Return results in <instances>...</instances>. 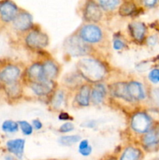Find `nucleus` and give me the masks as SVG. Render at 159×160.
Returning <instances> with one entry per match:
<instances>
[{
	"instance_id": "423d86ee",
	"label": "nucleus",
	"mask_w": 159,
	"mask_h": 160,
	"mask_svg": "<svg viewBox=\"0 0 159 160\" xmlns=\"http://www.w3.org/2000/svg\"><path fill=\"white\" fill-rule=\"evenodd\" d=\"M17 5L11 1L0 2V19L5 23L12 22L19 13Z\"/></svg>"
},
{
	"instance_id": "1a4fd4ad",
	"label": "nucleus",
	"mask_w": 159,
	"mask_h": 160,
	"mask_svg": "<svg viewBox=\"0 0 159 160\" xmlns=\"http://www.w3.org/2000/svg\"><path fill=\"white\" fill-rule=\"evenodd\" d=\"M108 90L110 92V95L115 97V98H121V99L129 102L133 101L129 94L128 83L123 82V81L115 82L108 86Z\"/></svg>"
},
{
	"instance_id": "c756f323",
	"label": "nucleus",
	"mask_w": 159,
	"mask_h": 160,
	"mask_svg": "<svg viewBox=\"0 0 159 160\" xmlns=\"http://www.w3.org/2000/svg\"><path fill=\"white\" fill-rule=\"evenodd\" d=\"M151 99L154 102V104H155L157 107H159V88H154L151 91Z\"/></svg>"
},
{
	"instance_id": "a878e982",
	"label": "nucleus",
	"mask_w": 159,
	"mask_h": 160,
	"mask_svg": "<svg viewBox=\"0 0 159 160\" xmlns=\"http://www.w3.org/2000/svg\"><path fill=\"white\" fill-rule=\"evenodd\" d=\"M121 2L117 0H102L98 1V4L101 7V9L105 11H111L115 9L118 6H119Z\"/></svg>"
},
{
	"instance_id": "f3484780",
	"label": "nucleus",
	"mask_w": 159,
	"mask_h": 160,
	"mask_svg": "<svg viewBox=\"0 0 159 160\" xmlns=\"http://www.w3.org/2000/svg\"><path fill=\"white\" fill-rule=\"evenodd\" d=\"M90 92H91V88L90 86L88 84H83L80 88L79 92L76 95L75 100L76 103L82 107L88 106L90 102Z\"/></svg>"
},
{
	"instance_id": "20e7f679",
	"label": "nucleus",
	"mask_w": 159,
	"mask_h": 160,
	"mask_svg": "<svg viewBox=\"0 0 159 160\" xmlns=\"http://www.w3.org/2000/svg\"><path fill=\"white\" fill-rule=\"evenodd\" d=\"M130 126L138 134H146L152 128V120L147 113L137 112L131 118Z\"/></svg>"
},
{
	"instance_id": "ddd939ff",
	"label": "nucleus",
	"mask_w": 159,
	"mask_h": 160,
	"mask_svg": "<svg viewBox=\"0 0 159 160\" xmlns=\"http://www.w3.org/2000/svg\"><path fill=\"white\" fill-rule=\"evenodd\" d=\"M6 146L9 152L14 155L18 159H22L25 147L24 139H11L6 142Z\"/></svg>"
},
{
	"instance_id": "4be33fe9",
	"label": "nucleus",
	"mask_w": 159,
	"mask_h": 160,
	"mask_svg": "<svg viewBox=\"0 0 159 160\" xmlns=\"http://www.w3.org/2000/svg\"><path fill=\"white\" fill-rule=\"evenodd\" d=\"M137 12V5L132 2H124L119 6L118 12L123 17L133 15Z\"/></svg>"
},
{
	"instance_id": "f03ea898",
	"label": "nucleus",
	"mask_w": 159,
	"mask_h": 160,
	"mask_svg": "<svg viewBox=\"0 0 159 160\" xmlns=\"http://www.w3.org/2000/svg\"><path fill=\"white\" fill-rule=\"evenodd\" d=\"M64 48L70 56L73 57L86 56L90 51V47L88 44L84 42L79 35L67 38L64 43Z\"/></svg>"
},
{
	"instance_id": "bb28decb",
	"label": "nucleus",
	"mask_w": 159,
	"mask_h": 160,
	"mask_svg": "<svg viewBox=\"0 0 159 160\" xmlns=\"http://www.w3.org/2000/svg\"><path fill=\"white\" fill-rule=\"evenodd\" d=\"M19 128L21 130L22 133H23L24 135H31L33 133V128L32 124H31L30 123H28L26 120H20L18 122Z\"/></svg>"
},
{
	"instance_id": "393cba45",
	"label": "nucleus",
	"mask_w": 159,
	"mask_h": 160,
	"mask_svg": "<svg viewBox=\"0 0 159 160\" xmlns=\"http://www.w3.org/2000/svg\"><path fill=\"white\" fill-rule=\"evenodd\" d=\"M64 100H65L64 92L60 90L57 91V92H55L52 98H51V106L54 109H59L63 103Z\"/></svg>"
},
{
	"instance_id": "2f4dec72",
	"label": "nucleus",
	"mask_w": 159,
	"mask_h": 160,
	"mask_svg": "<svg viewBox=\"0 0 159 160\" xmlns=\"http://www.w3.org/2000/svg\"><path fill=\"white\" fill-rule=\"evenodd\" d=\"M89 146H90V144H89L88 140L87 139H84V140L80 141L79 143V146H78V149L79 151H81V150H84L85 148H87Z\"/></svg>"
},
{
	"instance_id": "6ab92c4d",
	"label": "nucleus",
	"mask_w": 159,
	"mask_h": 160,
	"mask_svg": "<svg viewBox=\"0 0 159 160\" xmlns=\"http://www.w3.org/2000/svg\"><path fill=\"white\" fill-rule=\"evenodd\" d=\"M44 77L46 80L53 81L59 74V67L52 60H46L42 63Z\"/></svg>"
},
{
	"instance_id": "473e14b6",
	"label": "nucleus",
	"mask_w": 159,
	"mask_h": 160,
	"mask_svg": "<svg viewBox=\"0 0 159 160\" xmlns=\"http://www.w3.org/2000/svg\"><path fill=\"white\" fill-rule=\"evenodd\" d=\"M32 127L35 130H41L43 127V124L41 122V120H39L38 119H35L32 121Z\"/></svg>"
},
{
	"instance_id": "cd10ccee",
	"label": "nucleus",
	"mask_w": 159,
	"mask_h": 160,
	"mask_svg": "<svg viewBox=\"0 0 159 160\" xmlns=\"http://www.w3.org/2000/svg\"><path fill=\"white\" fill-rule=\"evenodd\" d=\"M148 78L150 81L154 84L159 83V69H153L148 74Z\"/></svg>"
},
{
	"instance_id": "a211bd4d",
	"label": "nucleus",
	"mask_w": 159,
	"mask_h": 160,
	"mask_svg": "<svg viewBox=\"0 0 159 160\" xmlns=\"http://www.w3.org/2000/svg\"><path fill=\"white\" fill-rule=\"evenodd\" d=\"M106 93H107V90L104 84L101 83L96 84L94 87L91 88L90 101L94 105H100L104 101Z\"/></svg>"
},
{
	"instance_id": "9b49d317",
	"label": "nucleus",
	"mask_w": 159,
	"mask_h": 160,
	"mask_svg": "<svg viewBox=\"0 0 159 160\" xmlns=\"http://www.w3.org/2000/svg\"><path fill=\"white\" fill-rule=\"evenodd\" d=\"M12 25L17 31H28L33 27L32 16L27 12H20L12 21Z\"/></svg>"
},
{
	"instance_id": "f704fd0d",
	"label": "nucleus",
	"mask_w": 159,
	"mask_h": 160,
	"mask_svg": "<svg viewBox=\"0 0 159 160\" xmlns=\"http://www.w3.org/2000/svg\"><path fill=\"white\" fill-rule=\"evenodd\" d=\"M92 152V147L89 146L87 148H85L84 150L79 151V153L83 156H89Z\"/></svg>"
},
{
	"instance_id": "412c9836",
	"label": "nucleus",
	"mask_w": 159,
	"mask_h": 160,
	"mask_svg": "<svg viewBox=\"0 0 159 160\" xmlns=\"http://www.w3.org/2000/svg\"><path fill=\"white\" fill-rule=\"evenodd\" d=\"M5 92L10 98H17L22 94L21 86L17 81L12 84H5Z\"/></svg>"
},
{
	"instance_id": "aec40b11",
	"label": "nucleus",
	"mask_w": 159,
	"mask_h": 160,
	"mask_svg": "<svg viewBox=\"0 0 159 160\" xmlns=\"http://www.w3.org/2000/svg\"><path fill=\"white\" fill-rule=\"evenodd\" d=\"M143 157L141 150L135 147L129 146L125 148L118 160H140Z\"/></svg>"
},
{
	"instance_id": "f257e3e1",
	"label": "nucleus",
	"mask_w": 159,
	"mask_h": 160,
	"mask_svg": "<svg viewBox=\"0 0 159 160\" xmlns=\"http://www.w3.org/2000/svg\"><path fill=\"white\" fill-rule=\"evenodd\" d=\"M77 70L81 78L90 83L102 81L107 74V69L101 61L91 58H83L77 63Z\"/></svg>"
},
{
	"instance_id": "dca6fc26",
	"label": "nucleus",
	"mask_w": 159,
	"mask_h": 160,
	"mask_svg": "<svg viewBox=\"0 0 159 160\" xmlns=\"http://www.w3.org/2000/svg\"><path fill=\"white\" fill-rule=\"evenodd\" d=\"M26 75L31 83L47 81L44 77L43 67H42V63L41 62H34L31 67H29L26 71Z\"/></svg>"
},
{
	"instance_id": "c85d7f7f",
	"label": "nucleus",
	"mask_w": 159,
	"mask_h": 160,
	"mask_svg": "<svg viewBox=\"0 0 159 160\" xmlns=\"http://www.w3.org/2000/svg\"><path fill=\"white\" fill-rule=\"evenodd\" d=\"M74 130V125L70 122H66V123H63L62 126L59 128V132L61 133H68Z\"/></svg>"
},
{
	"instance_id": "0eeeda50",
	"label": "nucleus",
	"mask_w": 159,
	"mask_h": 160,
	"mask_svg": "<svg viewBox=\"0 0 159 160\" xmlns=\"http://www.w3.org/2000/svg\"><path fill=\"white\" fill-rule=\"evenodd\" d=\"M143 148L148 151H154L159 148V125L152 127L142 139Z\"/></svg>"
},
{
	"instance_id": "2eb2a0df",
	"label": "nucleus",
	"mask_w": 159,
	"mask_h": 160,
	"mask_svg": "<svg viewBox=\"0 0 159 160\" xmlns=\"http://www.w3.org/2000/svg\"><path fill=\"white\" fill-rule=\"evenodd\" d=\"M128 91L132 100L140 101L146 97L144 88L143 84L137 81H132L128 83Z\"/></svg>"
},
{
	"instance_id": "39448f33",
	"label": "nucleus",
	"mask_w": 159,
	"mask_h": 160,
	"mask_svg": "<svg viewBox=\"0 0 159 160\" xmlns=\"http://www.w3.org/2000/svg\"><path fill=\"white\" fill-rule=\"evenodd\" d=\"M26 45L32 49H41L48 45V36L38 30H34L28 33L25 38Z\"/></svg>"
},
{
	"instance_id": "5701e85b",
	"label": "nucleus",
	"mask_w": 159,
	"mask_h": 160,
	"mask_svg": "<svg viewBox=\"0 0 159 160\" xmlns=\"http://www.w3.org/2000/svg\"><path fill=\"white\" fill-rule=\"evenodd\" d=\"M80 141V136L79 135H67L62 136L59 138L58 142L63 146H70L77 143Z\"/></svg>"
},
{
	"instance_id": "4c0bfd02",
	"label": "nucleus",
	"mask_w": 159,
	"mask_h": 160,
	"mask_svg": "<svg viewBox=\"0 0 159 160\" xmlns=\"http://www.w3.org/2000/svg\"><path fill=\"white\" fill-rule=\"evenodd\" d=\"M104 160H117V159H116V158H115V157H113V156H111V157L108 158V159H104Z\"/></svg>"
},
{
	"instance_id": "7c9ffc66",
	"label": "nucleus",
	"mask_w": 159,
	"mask_h": 160,
	"mask_svg": "<svg viewBox=\"0 0 159 160\" xmlns=\"http://www.w3.org/2000/svg\"><path fill=\"white\" fill-rule=\"evenodd\" d=\"M126 45H125L124 42L119 38L115 39V41L113 42V48L115 50H121L123 48H125Z\"/></svg>"
},
{
	"instance_id": "6e6552de",
	"label": "nucleus",
	"mask_w": 159,
	"mask_h": 160,
	"mask_svg": "<svg viewBox=\"0 0 159 160\" xmlns=\"http://www.w3.org/2000/svg\"><path fill=\"white\" fill-rule=\"evenodd\" d=\"M20 76V69L17 66L9 64L0 71V81L4 84L17 82Z\"/></svg>"
},
{
	"instance_id": "e433bc0d",
	"label": "nucleus",
	"mask_w": 159,
	"mask_h": 160,
	"mask_svg": "<svg viewBox=\"0 0 159 160\" xmlns=\"http://www.w3.org/2000/svg\"><path fill=\"white\" fill-rule=\"evenodd\" d=\"M157 1H154V0H152V1H144L143 3H144L145 6L147 7H154L156 4H157Z\"/></svg>"
},
{
	"instance_id": "7ed1b4c3",
	"label": "nucleus",
	"mask_w": 159,
	"mask_h": 160,
	"mask_svg": "<svg viewBox=\"0 0 159 160\" xmlns=\"http://www.w3.org/2000/svg\"><path fill=\"white\" fill-rule=\"evenodd\" d=\"M78 35L87 44H96L101 41L103 33L99 27L90 23L84 25L80 29Z\"/></svg>"
},
{
	"instance_id": "c9c22d12",
	"label": "nucleus",
	"mask_w": 159,
	"mask_h": 160,
	"mask_svg": "<svg viewBox=\"0 0 159 160\" xmlns=\"http://www.w3.org/2000/svg\"><path fill=\"white\" fill-rule=\"evenodd\" d=\"M157 42V37L154 35L151 36V37H149L147 38V43L151 45H156Z\"/></svg>"
},
{
	"instance_id": "f8f14e48",
	"label": "nucleus",
	"mask_w": 159,
	"mask_h": 160,
	"mask_svg": "<svg viewBox=\"0 0 159 160\" xmlns=\"http://www.w3.org/2000/svg\"><path fill=\"white\" fill-rule=\"evenodd\" d=\"M55 84L53 81H43L39 82H32L31 88L37 96H46L54 91Z\"/></svg>"
},
{
	"instance_id": "9d476101",
	"label": "nucleus",
	"mask_w": 159,
	"mask_h": 160,
	"mask_svg": "<svg viewBox=\"0 0 159 160\" xmlns=\"http://www.w3.org/2000/svg\"><path fill=\"white\" fill-rule=\"evenodd\" d=\"M84 17L87 21L98 22L102 17V11L95 2H87L84 7Z\"/></svg>"
},
{
	"instance_id": "b1692460",
	"label": "nucleus",
	"mask_w": 159,
	"mask_h": 160,
	"mask_svg": "<svg viewBox=\"0 0 159 160\" xmlns=\"http://www.w3.org/2000/svg\"><path fill=\"white\" fill-rule=\"evenodd\" d=\"M2 130L3 132L9 133V134L17 132L19 130L18 122H15L11 120H5L2 124Z\"/></svg>"
},
{
	"instance_id": "4468645a",
	"label": "nucleus",
	"mask_w": 159,
	"mask_h": 160,
	"mask_svg": "<svg viewBox=\"0 0 159 160\" xmlns=\"http://www.w3.org/2000/svg\"><path fill=\"white\" fill-rule=\"evenodd\" d=\"M129 31L130 35L136 42H142L145 38L147 28L142 22H132L129 24Z\"/></svg>"
},
{
	"instance_id": "72a5a7b5",
	"label": "nucleus",
	"mask_w": 159,
	"mask_h": 160,
	"mask_svg": "<svg viewBox=\"0 0 159 160\" xmlns=\"http://www.w3.org/2000/svg\"><path fill=\"white\" fill-rule=\"evenodd\" d=\"M59 119L60 120H73L71 117H70V114L68 112H62L59 113Z\"/></svg>"
}]
</instances>
